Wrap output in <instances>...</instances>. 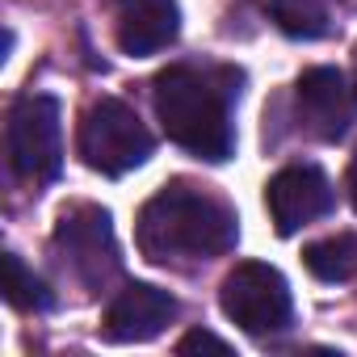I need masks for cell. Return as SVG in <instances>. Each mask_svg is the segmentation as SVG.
<instances>
[{"instance_id":"cell-1","label":"cell","mask_w":357,"mask_h":357,"mask_svg":"<svg viewBox=\"0 0 357 357\" xmlns=\"http://www.w3.org/2000/svg\"><path fill=\"white\" fill-rule=\"evenodd\" d=\"M240 223L236 211L190 185V181H172L160 194L147 198L139 211V248L155 265H185V261H211L236 248Z\"/></svg>"},{"instance_id":"cell-2","label":"cell","mask_w":357,"mask_h":357,"mask_svg":"<svg viewBox=\"0 0 357 357\" xmlns=\"http://www.w3.org/2000/svg\"><path fill=\"white\" fill-rule=\"evenodd\" d=\"M155 118L164 135L185 147L198 160L223 164L236 151V130H231V101L227 89H219L206 72L198 68H168L155 76L151 89Z\"/></svg>"},{"instance_id":"cell-3","label":"cell","mask_w":357,"mask_h":357,"mask_svg":"<svg viewBox=\"0 0 357 357\" xmlns=\"http://www.w3.org/2000/svg\"><path fill=\"white\" fill-rule=\"evenodd\" d=\"M76 143H80L84 164L93 172H105V176H122V172L147 164V155L155 147L143 118L118 97H101L84 109Z\"/></svg>"},{"instance_id":"cell-4","label":"cell","mask_w":357,"mask_h":357,"mask_svg":"<svg viewBox=\"0 0 357 357\" xmlns=\"http://www.w3.org/2000/svg\"><path fill=\"white\" fill-rule=\"evenodd\" d=\"M219 303H223V315H227L236 328H244L248 336L286 332V328H290V315H294L286 278H282L273 265H265V261H240V265L223 278Z\"/></svg>"},{"instance_id":"cell-5","label":"cell","mask_w":357,"mask_h":357,"mask_svg":"<svg viewBox=\"0 0 357 357\" xmlns=\"http://www.w3.org/2000/svg\"><path fill=\"white\" fill-rule=\"evenodd\" d=\"M9 164L26 181H51L63 164V114L51 93H30L9 114Z\"/></svg>"},{"instance_id":"cell-6","label":"cell","mask_w":357,"mask_h":357,"mask_svg":"<svg viewBox=\"0 0 357 357\" xmlns=\"http://www.w3.org/2000/svg\"><path fill=\"white\" fill-rule=\"evenodd\" d=\"M55 244H59V252L68 257L72 273H76L89 290H97V294L122 273L109 215L97 211V206H76L72 215H63V219H59V231H55Z\"/></svg>"},{"instance_id":"cell-7","label":"cell","mask_w":357,"mask_h":357,"mask_svg":"<svg viewBox=\"0 0 357 357\" xmlns=\"http://www.w3.org/2000/svg\"><path fill=\"white\" fill-rule=\"evenodd\" d=\"M265 206L278 236H294L332 211V185L315 164H290L265 185Z\"/></svg>"},{"instance_id":"cell-8","label":"cell","mask_w":357,"mask_h":357,"mask_svg":"<svg viewBox=\"0 0 357 357\" xmlns=\"http://www.w3.org/2000/svg\"><path fill=\"white\" fill-rule=\"evenodd\" d=\"M298 122L324 139V143H336L349 135L353 118H357V93L349 89V80L336 72V68H311L298 76Z\"/></svg>"},{"instance_id":"cell-9","label":"cell","mask_w":357,"mask_h":357,"mask_svg":"<svg viewBox=\"0 0 357 357\" xmlns=\"http://www.w3.org/2000/svg\"><path fill=\"white\" fill-rule=\"evenodd\" d=\"M176 315V298L160 286H147V282H130L122 286L109 307H105V340L114 344H143L151 336H160Z\"/></svg>"},{"instance_id":"cell-10","label":"cell","mask_w":357,"mask_h":357,"mask_svg":"<svg viewBox=\"0 0 357 357\" xmlns=\"http://www.w3.org/2000/svg\"><path fill=\"white\" fill-rule=\"evenodd\" d=\"M114 13H118L114 38L135 59L164 51L176 38V30H181V9H176V0H114Z\"/></svg>"},{"instance_id":"cell-11","label":"cell","mask_w":357,"mask_h":357,"mask_svg":"<svg viewBox=\"0 0 357 357\" xmlns=\"http://www.w3.org/2000/svg\"><path fill=\"white\" fill-rule=\"evenodd\" d=\"M307 269L319 282H349L357 273V236H332V240H315L303 252Z\"/></svg>"},{"instance_id":"cell-12","label":"cell","mask_w":357,"mask_h":357,"mask_svg":"<svg viewBox=\"0 0 357 357\" xmlns=\"http://www.w3.org/2000/svg\"><path fill=\"white\" fill-rule=\"evenodd\" d=\"M269 13L282 34L290 38H319L328 34V9L319 0H269Z\"/></svg>"},{"instance_id":"cell-13","label":"cell","mask_w":357,"mask_h":357,"mask_svg":"<svg viewBox=\"0 0 357 357\" xmlns=\"http://www.w3.org/2000/svg\"><path fill=\"white\" fill-rule=\"evenodd\" d=\"M5 298H9L17 311H47V307H51L47 286L22 265L17 252H5Z\"/></svg>"},{"instance_id":"cell-14","label":"cell","mask_w":357,"mask_h":357,"mask_svg":"<svg viewBox=\"0 0 357 357\" xmlns=\"http://www.w3.org/2000/svg\"><path fill=\"white\" fill-rule=\"evenodd\" d=\"M176 353H231V344H227V340H219L215 332H202V328H194V332H185V336H181Z\"/></svg>"},{"instance_id":"cell-15","label":"cell","mask_w":357,"mask_h":357,"mask_svg":"<svg viewBox=\"0 0 357 357\" xmlns=\"http://www.w3.org/2000/svg\"><path fill=\"white\" fill-rule=\"evenodd\" d=\"M349 202H353V211H357V151H353V160H349Z\"/></svg>"}]
</instances>
